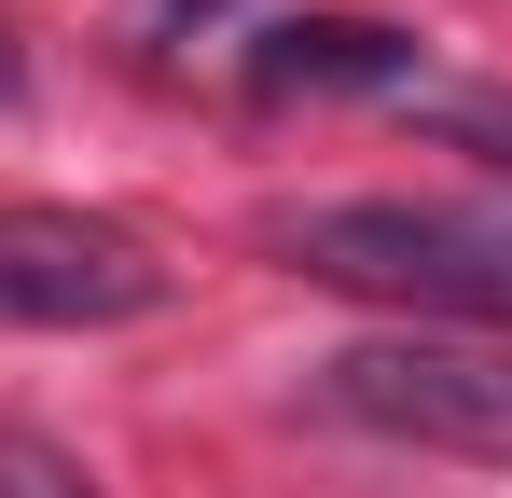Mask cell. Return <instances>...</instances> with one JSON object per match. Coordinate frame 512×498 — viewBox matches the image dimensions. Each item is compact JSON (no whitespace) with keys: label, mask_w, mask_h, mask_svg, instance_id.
Instances as JSON below:
<instances>
[{"label":"cell","mask_w":512,"mask_h":498,"mask_svg":"<svg viewBox=\"0 0 512 498\" xmlns=\"http://www.w3.org/2000/svg\"><path fill=\"white\" fill-rule=\"evenodd\" d=\"M305 402L374 429V443H416V457H471V471H512V346L499 332H360L305 374Z\"/></svg>","instance_id":"6da1fadb"},{"label":"cell","mask_w":512,"mask_h":498,"mask_svg":"<svg viewBox=\"0 0 512 498\" xmlns=\"http://www.w3.org/2000/svg\"><path fill=\"white\" fill-rule=\"evenodd\" d=\"M167 305L153 236L97 208H0V332H125Z\"/></svg>","instance_id":"3957f363"},{"label":"cell","mask_w":512,"mask_h":498,"mask_svg":"<svg viewBox=\"0 0 512 498\" xmlns=\"http://www.w3.org/2000/svg\"><path fill=\"white\" fill-rule=\"evenodd\" d=\"M14 83H28V56H14V14H0V97H14Z\"/></svg>","instance_id":"52a82bcc"},{"label":"cell","mask_w":512,"mask_h":498,"mask_svg":"<svg viewBox=\"0 0 512 498\" xmlns=\"http://www.w3.org/2000/svg\"><path fill=\"white\" fill-rule=\"evenodd\" d=\"M0 498H97V485H84V457L56 429H14L0 415Z\"/></svg>","instance_id":"5b68a950"},{"label":"cell","mask_w":512,"mask_h":498,"mask_svg":"<svg viewBox=\"0 0 512 498\" xmlns=\"http://www.w3.org/2000/svg\"><path fill=\"white\" fill-rule=\"evenodd\" d=\"M277 249L333 291H374L429 332H471V319H512L499 305V263L471 236V208H416V194H333V208H291Z\"/></svg>","instance_id":"7a4b0ae2"},{"label":"cell","mask_w":512,"mask_h":498,"mask_svg":"<svg viewBox=\"0 0 512 498\" xmlns=\"http://www.w3.org/2000/svg\"><path fill=\"white\" fill-rule=\"evenodd\" d=\"M416 83V28L388 14H277L250 42V97H402Z\"/></svg>","instance_id":"277c9868"},{"label":"cell","mask_w":512,"mask_h":498,"mask_svg":"<svg viewBox=\"0 0 512 498\" xmlns=\"http://www.w3.org/2000/svg\"><path fill=\"white\" fill-rule=\"evenodd\" d=\"M457 208H471V236H485V263H499V305H512V180L499 194H457Z\"/></svg>","instance_id":"8992f818"}]
</instances>
